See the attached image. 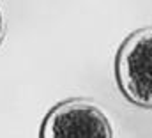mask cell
<instances>
[{"instance_id": "obj_1", "label": "cell", "mask_w": 152, "mask_h": 138, "mask_svg": "<svg viewBox=\"0 0 152 138\" xmlns=\"http://www.w3.org/2000/svg\"><path fill=\"white\" fill-rule=\"evenodd\" d=\"M115 73L122 94L131 103L152 108V27L136 30L124 41Z\"/></svg>"}, {"instance_id": "obj_2", "label": "cell", "mask_w": 152, "mask_h": 138, "mask_svg": "<svg viewBox=\"0 0 152 138\" xmlns=\"http://www.w3.org/2000/svg\"><path fill=\"white\" fill-rule=\"evenodd\" d=\"M39 138H113V129L101 106L88 99H67L48 112Z\"/></svg>"}, {"instance_id": "obj_3", "label": "cell", "mask_w": 152, "mask_h": 138, "mask_svg": "<svg viewBox=\"0 0 152 138\" xmlns=\"http://www.w3.org/2000/svg\"><path fill=\"white\" fill-rule=\"evenodd\" d=\"M5 30H7V21H5V16H4V11L0 9V44L5 37Z\"/></svg>"}]
</instances>
